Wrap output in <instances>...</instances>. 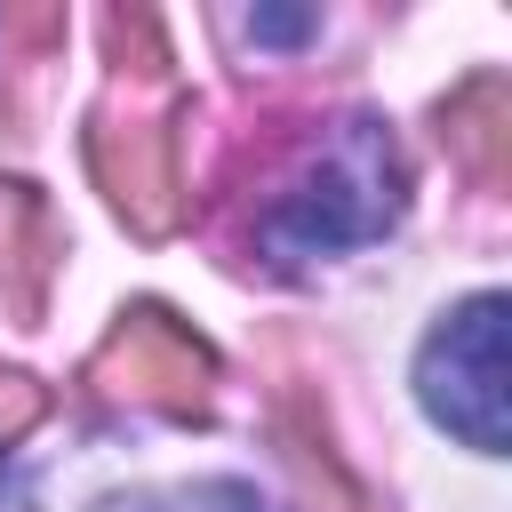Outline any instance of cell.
I'll return each mask as SVG.
<instances>
[{"label": "cell", "mask_w": 512, "mask_h": 512, "mask_svg": "<svg viewBox=\"0 0 512 512\" xmlns=\"http://www.w3.org/2000/svg\"><path fill=\"white\" fill-rule=\"evenodd\" d=\"M448 152L480 184L504 176V152H512V96H504V80H472V88L448 96Z\"/></svg>", "instance_id": "4"}, {"label": "cell", "mask_w": 512, "mask_h": 512, "mask_svg": "<svg viewBox=\"0 0 512 512\" xmlns=\"http://www.w3.org/2000/svg\"><path fill=\"white\" fill-rule=\"evenodd\" d=\"M32 416H40V392H32L24 376H8V368H0V448H8Z\"/></svg>", "instance_id": "6"}, {"label": "cell", "mask_w": 512, "mask_h": 512, "mask_svg": "<svg viewBox=\"0 0 512 512\" xmlns=\"http://www.w3.org/2000/svg\"><path fill=\"white\" fill-rule=\"evenodd\" d=\"M416 400L432 424H448L464 448L504 456V296H472L456 304L424 352H416Z\"/></svg>", "instance_id": "2"}, {"label": "cell", "mask_w": 512, "mask_h": 512, "mask_svg": "<svg viewBox=\"0 0 512 512\" xmlns=\"http://www.w3.org/2000/svg\"><path fill=\"white\" fill-rule=\"evenodd\" d=\"M88 512H272L248 480H168V488H128V496H96Z\"/></svg>", "instance_id": "5"}, {"label": "cell", "mask_w": 512, "mask_h": 512, "mask_svg": "<svg viewBox=\"0 0 512 512\" xmlns=\"http://www.w3.org/2000/svg\"><path fill=\"white\" fill-rule=\"evenodd\" d=\"M96 384L120 392V400L192 416V408H208L216 368H208V352H200L168 312H136V320H120V336L96 352Z\"/></svg>", "instance_id": "3"}, {"label": "cell", "mask_w": 512, "mask_h": 512, "mask_svg": "<svg viewBox=\"0 0 512 512\" xmlns=\"http://www.w3.org/2000/svg\"><path fill=\"white\" fill-rule=\"evenodd\" d=\"M400 144L384 120L344 112L328 128H304L296 144L256 152V208H248V248L272 264H312L376 240L400 216Z\"/></svg>", "instance_id": "1"}]
</instances>
